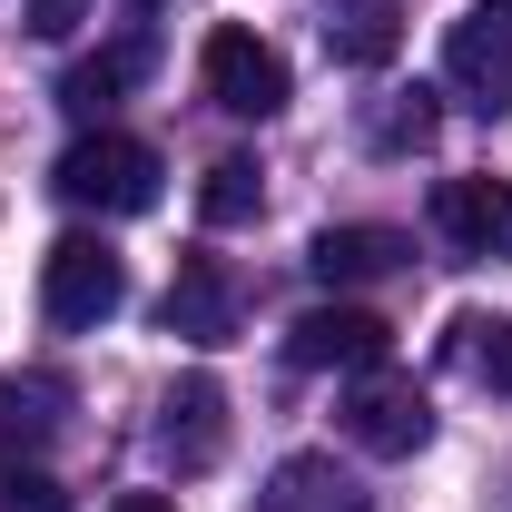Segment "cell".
Here are the masks:
<instances>
[{"mask_svg":"<svg viewBox=\"0 0 512 512\" xmlns=\"http://www.w3.org/2000/svg\"><path fill=\"white\" fill-rule=\"evenodd\" d=\"M158 148L148 138H119V128H89V138H69L60 168H50V188L69 207H99V217H138V207H158Z\"/></svg>","mask_w":512,"mask_h":512,"instance_id":"6da1fadb","label":"cell"},{"mask_svg":"<svg viewBox=\"0 0 512 512\" xmlns=\"http://www.w3.org/2000/svg\"><path fill=\"white\" fill-rule=\"evenodd\" d=\"M40 306L60 335H89V325H109L128 306V266L119 247H99V237H60V247L40 256Z\"/></svg>","mask_w":512,"mask_h":512,"instance_id":"7a4b0ae2","label":"cell"},{"mask_svg":"<svg viewBox=\"0 0 512 512\" xmlns=\"http://www.w3.org/2000/svg\"><path fill=\"white\" fill-rule=\"evenodd\" d=\"M444 89L463 99V109H483V119H503V109H512V0H473V10L453 20Z\"/></svg>","mask_w":512,"mask_h":512,"instance_id":"3957f363","label":"cell"},{"mask_svg":"<svg viewBox=\"0 0 512 512\" xmlns=\"http://www.w3.org/2000/svg\"><path fill=\"white\" fill-rule=\"evenodd\" d=\"M197 79H207V99L227 109V119H276L286 109V60L256 40V30H207V50H197Z\"/></svg>","mask_w":512,"mask_h":512,"instance_id":"277c9868","label":"cell"},{"mask_svg":"<svg viewBox=\"0 0 512 512\" xmlns=\"http://www.w3.org/2000/svg\"><path fill=\"white\" fill-rule=\"evenodd\" d=\"M345 434H355V453H375V463H404V453L434 444V404L404 375H365L345 394Z\"/></svg>","mask_w":512,"mask_h":512,"instance_id":"5b68a950","label":"cell"},{"mask_svg":"<svg viewBox=\"0 0 512 512\" xmlns=\"http://www.w3.org/2000/svg\"><path fill=\"white\" fill-rule=\"evenodd\" d=\"M286 355H296V365H345V375H375L384 355H394V325L365 316V306H306V316L286 325Z\"/></svg>","mask_w":512,"mask_h":512,"instance_id":"8992f818","label":"cell"},{"mask_svg":"<svg viewBox=\"0 0 512 512\" xmlns=\"http://www.w3.org/2000/svg\"><path fill=\"white\" fill-rule=\"evenodd\" d=\"M158 453H168L178 473H207V463L227 453V384L217 375L168 384V404H158Z\"/></svg>","mask_w":512,"mask_h":512,"instance_id":"52a82bcc","label":"cell"},{"mask_svg":"<svg viewBox=\"0 0 512 512\" xmlns=\"http://www.w3.org/2000/svg\"><path fill=\"white\" fill-rule=\"evenodd\" d=\"M434 227L463 256H503L512 266V178H444L434 188Z\"/></svg>","mask_w":512,"mask_h":512,"instance_id":"ba28073f","label":"cell"},{"mask_svg":"<svg viewBox=\"0 0 512 512\" xmlns=\"http://www.w3.org/2000/svg\"><path fill=\"white\" fill-rule=\"evenodd\" d=\"M168 335H188V345H227L237 335V286L217 276V256H178V286H168Z\"/></svg>","mask_w":512,"mask_h":512,"instance_id":"9c48e42d","label":"cell"},{"mask_svg":"<svg viewBox=\"0 0 512 512\" xmlns=\"http://www.w3.org/2000/svg\"><path fill=\"white\" fill-rule=\"evenodd\" d=\"M266 512H375V493L335 463V453H286L266 473Z\"/></svg>","mask_w":512,"mask_h":512,"instance_id":"30bf717a","label":"cell"},{"mask_svg":"<svg viewBox=\"0 0 512 512\" xmlns=\"http://www.w3.org/2000/svg\"><path fill=\"white\" fill-rule=\"evenodd\" d=\"M69 404H79V394H69V375H50V365H40V375H10L0 384V463H20L30 444H50L69 424Z\"/></svg>","mask_w":512,"mask_h":512,"instance_id":"8fae6325","label":"cell"},{"mask_svg":"<svg viewBox=\"0 0 512 512\" xmlns=\"http://www.w3.org/2000/svg\"><path fill=\"white\" fill-rule=\"evenodd\" d=\"M404 227H325L316 247H306V266H316L325 286H375V276H394L404 266Z\"/></svg>","mask_w":512,"mask_h":512,"instance_id":"7c38bea8","label":"cell"},{"mask_svg":"<svg viewBox=\"0 0 512 512\" xmlns=\"http://www.w3.org/2000/svg\"><path fill=\"white\" fill-rule=\"evenodd\" d=\"M325 50L345 69H384L404 50V0H325Z\"/></svg>","mask_w":512,"mask_h":512,"instance_id":"4fadbf2b","label":"cell"},{"mask_svg":"<svg viewBox=\"0 0 512 512\" xmlns=\"http://www.w3.org/2000/svg\"><path fill=\"white\" fill-rule=\"evenodd\" d=\"M365 148L375 158L434 148V89H384V99H365Z\"/></svg>","mask_w":512,"mask_h":512,"instance_id":"5bb4252c","label":"cell"},{"mask_svg":"<svg viewBox=\"0 0 512 512\" xmlns=\"http://www.w3.org/2000/svg\"><path fill=\"white\" fill-rule=\"evenodd\" d=\"M138 69H148V40H119V50H99V60H79V69L60 79V109H69V119H99V109L119 99L128 79H138Z\"/></svg>","mask_w":512,"mask_h":512,"instance_id":"9a60e30c","label":"cell"},{"mask_svg":"<svg viewBox=\"0 0 512 512\" xmlns=\"http://www.w3.org/2000/svg\"><path fill=\"white\" fill-rule=\"evenodd\" d=\"M197 207H207V227H247L256 207H266V168L256 158H217L207 188H197Z\"/></svg>","mask_w":512,"mask_h":512,"instance_id":"2e32d148","label":"cell"},{"mask_svg":"<svg viewBox=\"0 0 512 512\" xmlns=\"http://www.w3.org/2000/svg\"><path fill=\"white\" fill-rule=\"evenodd\" d=\"M453 335H463V365L493 384V394H512V316H463Z\"/></svg>","mask_w":512,"mask_h":512,"instance_id":"e0dca14e","label":"cell"},{"mask_svg":"<svg viewBox=\"0 0 512 512\" xmlns=\"http://www.w3.org/2000/svg\"><path fill=\"white\" fill-rule=\"evenodd\" d=\"M0 512H69V493L40 463H0Z\"/></svg>","mask_w":512,"mask_h":512,"instance_id":"ac0fdd59","label":"cell"},{"mask_svg":"<svg viewBox=\"0 0 512 512\" xmlns=\"http://www.w3.org/2000/svg\"><path fill=\"white\" fill-rule=\"evenodd\" d=\"M69 20H79V0H40V20H30V30H50V40H60Z\"/></svg>","mask_w":512,"mask_h":512,"instance_id":"d6986e66","label":"cell"},{"mask_svg":"<svg viewBox=\"0 0 512 512\" xmlns=\"http://www.w3.org/2000/svg\"><path fill=\"white\" fill-rule=\"evenodd\" d=\"M109 512H178V503H168V493H119Z\"/></svg>","mask_w":512,"mask_h":512,"instance_id":"ffe728a7","label":"cell"},{"mask_svg":"<svg viewBox=\"0 0 512 512\" xmlns=\"http://www.w3.org/2000/svg\"><path fill=\"white\" fill-rule=\"evenodd\" d=\"M128 10H158V0H128Z\"/></svg>","mask_w":512,"mask_h":512,"instance_id":"44dd1931","label":"cell"}]
</instances>
